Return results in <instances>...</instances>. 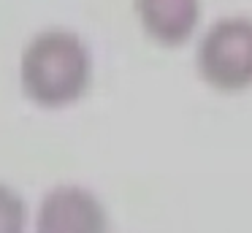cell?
Instances as JSON below:
<instances>
[{"label":"cell","instance_id":"obj_4","mask_svg":"<svg viewBox=\"0 0 252 233\" xmlns=\"http://www.w3.org/2000/svg\"><path fill=\"white\" fill-rule=\"evenodd\" d=\"M136 14L152 41L179 46L198 25V0H136Z\"/></svg>","mask_w":252,"mask_h":233},{"label":"cell","instance_id":"obj_1","mask_svg":"<svg viewBox=\"0 0 252 233\" xmlns=\"http://www.w3.org/2000/svg\"><path fill=\"white\" fill-rule=\"evenodd\" d=\"M22 90L30 100L60 108L79 100L90 87V52L68 30H44L25 46Z\"/></svg>","mask_w":252,"mask_h":233},{"label":"cell","instance_id":"obj_5","mask_svg":"<svg viewBox=\"0 0 252 233\" xmlns=\"http://www.w3.org/2000/svg\"><path fill=\"white\" fill-rule=\"evenodd\" d=\"M0 233H25V200L0 184Z\"/></svg>","mask_w":252,"mask_h":233},{"label":"cell","instance_id":"obj_2","mask_svg":"<svg viewBox=\"0 0 252 233\" xmlns=\"http://www.w3.org/2000/svg\"><path fill=\"white\" fill-rule=\"evenodd\" d=\"M198 73L222 92L252 87V19L228 16L214 22L198 46Z\"/></svg>","mask_w":252,"mask_h":233},{"label":"cell","instance_id":"obj_3","mask_svg":"<svg viewBox=\"0 0 252 233\" xmlns=\"http://www.w3.org/2000/svg\"><path fill=\"white\" fill-rule=\"evenodd\" d=\"M35 233H109V217L90 190L60 184L44 195Z\"/></svg>","mask_w":252,"mask_h":233}]
</instances>
